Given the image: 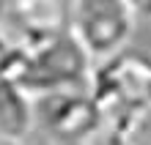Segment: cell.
<instances>
[{"instance_id":"3957f363","label":"cell","mask_w":151,"mask_h":145,"mask_svg":"<svg viewBox=\"0 0 151 145\" xmlns=\"http://www.w3.org/2000/svg\"><path fill=\"white\" fill-rule=\"evenodd\" d=\"M137 28L132 0H69V36L96 63L129 47Z\"/></svg>"},{"instance_id":"52a82bcc","label":"cell","mask_w":151,"mask_h":145,"mask_svg":"<svg viewBox=\"0 0 151 145\" xmlns=\"http://www.w3.org/2000/svg\"><path fill=\"white\" fill-rule=\"evenodd\" d=\"M19 52H22V47L11 39V33L0 25V79H8L17 58H19Z\"/></svg>"},{"instance_id":"7a4b0ae2","label":"cell","mask_w":151,"mask_h":145,"mask_svg":"<svg viewBox=\"0 0 151 145\" xmlns=\"http://www.w3.org/2000/svg\"><path fill=\"white\" fill-rule=\"evenodd\" d=\"M91 77L93 60L66 33L47 44L22 49L8 82H14L28 99H41L69 90H91Z\"/></svg>"},{"instance_id":"8992f818","label":"cell","mask_w":151,"mask_h":145,"mask_svg":"<svg viewBox=\"0 0 151 145\" xmlns=\"http://www.w3.org/2000/svg\"><path fill=\"white\" fill-rule=\"evenodd\" d=\"M33 129V99L8 79H0V140H22Z\"/></svg>"},{"instance_id":"277c9868","label":"cell","mask_w":151,"mask_h":145,"mask_svg":"<svg viewBox=\"0 0 151 145\" xmlns=\"http://www.w3.org/2000/svg\"><path fill=\"white\" fill-rule=\"evenodd\" d=\"M102 123V112L88 90L33 99V126H41L52 145H80Z\"/></svg>"},{"instance_id":"9c48e42d","label":"cell","mask_w":151,"mask_h":145,"mask_svg":"<svg viewBox=\"0 0 151 145\" xmlns=\"http://www.w3.org/2000/svg\"><path fill=\"white\" fill-rule=\"evenodd\" d=\"M0 145H25L22 140H0Z\"/></svg>"},{"instance_id":"30bf717a","label":"cell","mask_w":151,"mask_h":145,"mask_svg":"<svg viewBox=\"0 0 151 145\" xmlns=\"http://www.w3.org/2000/svg\"><path fill=\"white\" fill-rule=\"evenodd\" d=\"M148 8H151V6H148Z\"/></svg>"},{"instance_id":"5b68a950","label":"cell","mask_w":151,"mask_h":145,"mask_svg":"<svg viewBox=\"0 0 151 145\" xmlns=\"http://www.w3.org/2000/svg\"><path fill=\"white\" fill-rule=\"evenodd\" d=\"M0 25L22 49L69 33V0H6Z\"/></svg>"},{"instance_id":"6da1fadb","label":"cell","mask_w":151,"mask_h":145,"mask_svg":"<svg viewBox=\"0 0 151 145\" xmlns=\"http://www.w3.org/2000/svg\"><path fill=\"white\" fill-rule=\"evenodd\" d=\"M88 93L104 123L129 134L140 118L151 112V58L124 49L110 60L96 63Z\"/></svg>"},{"instance_id":"ba28073f","label":"cell","mask_w":151,"mask_h":145,"mask_svg":"<svg viewBox=\"0 0 151 145\" xmlns=\"http://www.w3.org/2000/svg\"><path fill=\"white\" fill-rule=\"evenodd\" d=\"M132 3H135V8L140 11V8H148L151 6V0H132Z\"/></svg>"}]
</instances>
